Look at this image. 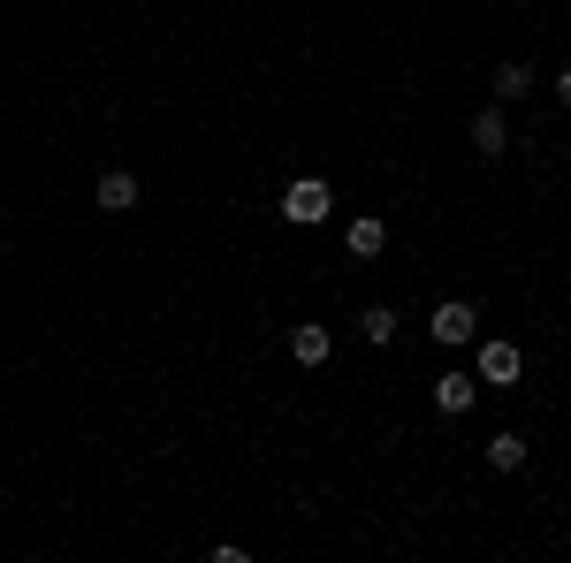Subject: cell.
<instances>
[{
    "mask_svg": "<svg viewBox=\"0 0 571 563\" xmlns=\"http://www.w3.org/2000/svg\"><path fill=\"white\" fill-rule=\"evenodd\" d=\"M328 214H335V198H328L320 175H297V183L283 191V221H297V229H320Z\"/></svg>",
    "mask_w": 571,
    "mask_h": 563,
    "instance_id": "1",
    "label": "cell"
},
{
    "mask_svg": "<svg viewBox=\"0 0 571 563\" xmlns=\"http://www.w3.org/2000/svg\"><path fill=\"white\" fill-rule=\"evenodd\" d=\"M328 351H335V335H328V328H312V320H305V328H289V358H297V366H328Z\"/></svg>",
    "mask_w": 571,
    "mask_h": 563,
    "instance_id": "2",
    "label": "cell"
},
{
    "mask_svg": "<svg viewBox=\"0 0 571 563\" xmlns=\"http://www.w3.org/2000/svg\"><path fill=\"white\" fill-rule=\"evenodd\" d=\"M472 397H480V381H472V374H442V381H434V412H449V420H457V412H472Z\"/></svg>",
    "mask_w": 571,
    "mask_h": 563,
    "instance_id": "3",
    "label": "cell"
},
{
    "mask_svg": "<svg viewBox=\"0 0 571 563\" xmlns=\"http://www.w3.org/2000/svg\"><path fill=\"white\" fill-rule=\"evenodd\" d=\"M100 206H107V214H130V206H138V175H130V168H107V175H100Z\"/></svg>",
    "mask_w": 571,
    "mask_h": 563,
    "instance_id": "4",
    "label": "cell"
},
{
    "mask_svg": "<svg viewBox=\"0 0 571 563\" xmlns=\"http://www.w3.org/2000/svg\"><path fill=\"white\" fill-rule=\"evenodd\" d=\"M472 328H480V320H472V305H442V312H434V343H449V351H457V343H472Z\"/></svg>",
    "mask_w": 571,
    "mask_h": 563,
    "instance_id": "5",
    "label": "cell"
},
{
    "mask_svg": "<svg viewBox=\"0 0 571 563\" xmlns=\"http://www.w3.org/2000/svg\"><path fill=\"white\" fill-rule=\"evenodd\" d=\"M518 343H480V381H518Z\"/></svg>",
    "mask_w": 571,
    "mask_h": 563,
    "instance_id": "6",
    "label": "cell"
},
{
    "mask_svg": "<svg viewBox=\"0 0 571 563\" xmlns=\"http://www.w3.org/2000/svg\"><path fill=\"white\" fill-rule=\"evenodd\" d=\"M472 145H480L488 160H495V152L511 145V130H503V115H495V107H480V115H472Z\"/></svg>",
    "mask_w": 571,
    "mask_h": 563,
    "instance_id": "7",
    "label": "cell"
},
{
    "mask_svg": "<svg viewBox=\"0 0 571 563\" xmlns=\"http://www.w3.org/2000/svg\"><path fill=\"white\" fill-rule=\"evenodd\" d=\"M526 92H534V69L526 61H503L495 69V100H526Z\"/></svg>",
    "mask_w": 571,
    "mask_h": 563,
    "instance_id": "8",
    "label": "cell"
},
{
    "mask_svg": "<svg viewBox=\"0 0 571 563\" xmlns=\"http://www.w3.org/2000/svg\"><path fill=\"white\" fill-rule=\"evenodd\" d=\"M381 244H389V229H381L374 214H358V221H351V252H358V260H374Z\"/></svg>",
    "mask_w": 571,
    "mask_h": 563,
    "instance_id": "9",
    "label": "cell"
},
{
    "mask_svg": "<svg viewBox=\"0 0 571 563\" xmlns=\"http://www.w3.org/2000/svg\"><path fill=\"white\" fill-rule=\"evenodd\" d=\"M488 464H495V472H518V464H526V441H518V434H495V441H488Z\"/></svg>",
    "mask_w": 571,
    "mask_h": 563,
    "instance_id": "10",
    "label": "cell"
},
{
    "mask_svg": "<svg viewBox=\"0 0 571 563\" xmlns=\"http://www.w3.org/2000/svg\"><path fill=\"white\" fill-rule=\"evenodd\" d=\"M358 328H366V343H389V335H397V312H389V305H366Z\"/></svg>",
    "mask_w": 571,
    "mask_h": 563,
    "instance_id": "11",
    "label": "cell"
},
{
    "mask_svg": "<svg viewBox=\"0 0 571 563\" xmlns=\"http://www.w3.org/2000/svg\"><path fill=\"white\" fill-rule=\"evenodd\" d=\"M557 100H564V107H571V69H564V77H557Z\"/></svg>",
    "mask_w": 571,
    "mask_h": 563,
    "instance_id": "12",
    "label": "cell"
}]
</instances>
